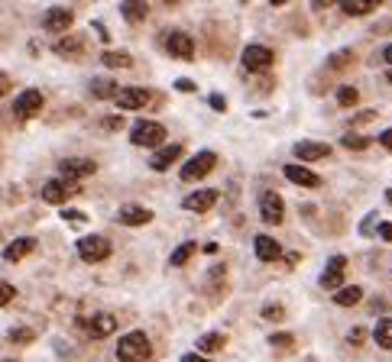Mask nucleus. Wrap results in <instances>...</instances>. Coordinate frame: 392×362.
<instances>
[{
    "label": "nucleus",
    "mask_w": 392,
    "mask_h": 362,
    "mask_svg": "<svg viewBox=\"0 0 392 362\" xmlns=\"http://www.w3.org/2000/svg\"><path fill=\"white\" fill-rule=\"evenodd\" d=\"M269 346H276V349H292V346H295V336H292V333H273V336H269Z\"/></svg>",
    "instance_id": "34"
},
{
    "label": "nucleus",
    "mask_w": 392,
    "mask_h": 362,
    "mask_svg": "<svg viewBox=\"0 0 392 362\" xmlns=\"http://www.w3.org/2000/svg\"><path fill=\"white\" fill-rule=\"evenodd\" d=\"M259 217L273 227V223H282V217H286V201H282L276 191H266V195L259 197Z\"/></svg>",
    "instance_id": "9"
},
{
    "label": "nucleus",
    "mask_w": 392,
    "mask_h": 362,
    "mask_svg": "<svg viewBox=\"0 0 392 362\" xmlns=\"http://www.w3.org/2000/svg\"><path fill=\"white\" fill-rule=\"evenodd\" d=\"M357 62V56H353V49H343V52H334V56L328 58V68L331 71H343L347 65Z\"/></svg>",
    "instance_id": "29"
},
{
    "label": "nucleus",
    "mask_w": 392,
    "mask_h": 362,
    "mask_svg": "<svg viewBox=\"0 0 392 362\" xmlns=\"http://www.w3.org/2000/svg\"><path fill=\"white\" fill-rule=\"evenodd\" d=\"M166 4H179V0H166Z\"/></svg>",
    "instance_id": "52"
},
{
    "label": "nucleus",
    "mask_w": 392,
    "mask_h": 362,
    "mask_svg": "<svg viewBox=\"0 0 392 362\" xmlns=\"http://www.w3.org/2000/svg\"><path fill=\"white\" fill-rule=\"evenodd\" d=\"M363 336H366L363 327H353L351 333H347V343H353V346H357V343H363Z\"/></svg>",
    "instance_id": "40"
},
{
    "label": "nucleus",
    "mask_w": 392,
    "mask_h": 362,
    "mask_svg": "<svg viewBox=\"0 0 392 362\" xmlns=\"http://www.w3.org/2000/svg\"><path fill=\"white\" fill-rule=\"evenodd\" d=\"M59 172H62V178L78 181V178L94 175V172H98V165H94L91 159H65V162H59Z\"/></svg>",
    "instance_id": "12"
},
{
    "label": "nucleus",
    "mask_w": 392,
    "mask_h": 362,
    "mask_svg": "<svg viewBox=\"0 0 392 362\" xmlns=\"http://www.w3.org/2000/svg\"><path fill=\"white\" fill-rule=\"evenodd\" d=\"M71 195H78V181L71 178H52L42 185V201L46 204H65Z\"/></svg>",
    "instance_id": "3"
},
{
    "label": "nucleus",
    "mask_w": 392,
    "mask_h": 362,
    "mask_svg": "<svg viewBox=\"0 0 392 362\" xmlns=\"http://www.w3.org/2000/svg\"><path fill=\"white\" fill-rule=\"evenodd\" d=\"M14 294H16V288H14V285H7V281H0V307H4V304H10V301H14Z\"/></svg>",
    "instance_id": "36"
},
{
    "label": "nucleus",
    "mask_w": 392,
    "mask_h": 362,
    "mask_svg": "<svg viewBox=\"0 0 392 362\" xmlns=\"http://www.w3.org/2000/svg\"><path fill=\"white\" fill-rule=\"evenodd\" d=\"M179 155H182V146H176V143H172V146L159 149V152H156L153 159H149V165H153L156 172H162V168H169V165H172V162L179 159Z\"/></svg>",
    "instance_id": "24"
},
{
    "label": "nucleus",
    "mask_w": 392,
    "mask_h": 362,
    "mask_svg": "<svg viewBox=\"0 0 392 362\" xmlns=\"http://www.w3.org/2000/svg\"><path fill=\"white\" fill-rule=\"evenodd\" d=\"M373 340H376V346L392 349V317H386V321L376 324V330H373Z\"/></svg>",
    "instance_id": "27"
},
{
    "label": "nucleus",
    "mask_w": 392,
    "mask_h": 362,
    "mask_svg": "<svg viewBox=\"0 0 392 362\" xmlns=\"http://www.w3.org/2000/svg\"><path fill=\"white\" fill-rule=\"evenodd\" d=\"M211 107H214V110H227V100L221 98V94H211Z\"/></svg>",
    "instance_id": "42"
},
{
    "label": "nucleus",
    "mask_w": 392,
    "mask_h": 362,
    "mask_svg": "<svg viewBox=\"0 0 392 362\" xmlns=\"http://www.w3.org/2000/svg\"><path fill=\"white\" fill-rule=\"evenodd\" d=\"M84 327H88V336H91V340H104V336H111L114 330H117V317H114V314H94Z\"/></svg>",
    "instance_id": "13"
},
{
    "label": "nucleus",
    "mask_w": 392,
    "mask_h": 362,
    "mask_svg": "<svg viewBox=\"0 0 392 362\" xmlns=\"http://www.w3.org/2000/svg\"><path fill=\"white\" fill-rule=\"evenodd\" d=\"M149 356H153V346H149V336L143 330H130L126 336H120V343H117L120 362H146Z\"/></svg>",
    "instance_id": "1"
},
{
    "label": "nucleus",
    "mask_w": 392,
    "mask_h": 362,
    "mask_svg": "<svg viewBox=\"0 0 392 362\" xmlns=\"http://www.w3.org/2000/svg\"><path fill=\"white\" fill-rule=\"evenodd\" d=\"M217 197H221V195H217L214 188H204V191H195V195L185 197L182 207L191 210V214H204V210H211V207L217 204Z\"/></svg>",
    "instance_id": "14"
},
{
    "label": "nucleus",
    "mask_w": 392,
    "mask_h": 362,
    "mask_svg": "<svg viewBox=\"0 0 392 362\" xmlns=\"http://www.w3.org/2000/svg\"><path fill=\"white\" fill-rule=\"evenodd\" d=\"M101 123H104V130H120V126H124V117H104V120H101Z\"/></svg>",
    "instance_id": "39"
},
{
    "label": "nucleus",
    "mask_w": 392,
    "mask_h": 362,
    "mask_svg": "<svg viewBox=\"0 0 392 362\" xmlns=\"http://www.w3.org/2000/svg\"><path fill=\"white\" fill-rule=\"evenodd\" d=\"M273 62H276L273 49L259 46V42H253V46H246V49H243V68L246 71H266Z\"/></svg>",
    "instance_id": "7"
},
{
    "label": "nucleus",
    "mask_w": 392,
    "mask_h": 362,
    "mask_svg": "<svg viewBox=\"0 0 392 362\" xmlns=\"http://www.w3.org/2000/svg\"><path fill=\"white\" fill-rule=\"evenodd\" d=\"M39 110H42V90H36V88H26L20 98H16V104H14V117L20 120V123L33 120Z\"/></svg>",
    "instance_id": "5"
},
{
    "label": "nucleus",
    "mask_w": 392,
    "mask_h": 362,
    "mask_svg": "<svg viewBox=\"0 0 392 362\" xmlns=\"http://www.w3.org/2000/svg\"><path fill=\"white\" fill-rule=\"evenodd\" d=\"M149 98H153V94H149L146 88H120L114 100H117L120 110H140V107L149 104Z\"/></svg>",
    "instance_id": "10"
},
{
    "label": "nucleus",
    "mask_w": 392,
    "mask_h": 362,
    "mask_svg": "<svg viewBox=\"0 0 392 362\" xmlns=\"http://www.w3.org/2000/svg\"><path fill=\"white\" fill-rule=\"evenodd\" d=\"M101 62H104L107 68H130V65H134V58L126 56V52H104V56H101Z\"/></svg>",
    "instance_id": "30"
},
{
    "label": "nucleus",
    "mask_w": 392,
    "mask_h": 362,
    "mask_svg": "<svg viewBox=\"0 0 392 362\" xmlns=\"http://www.w3.org/2000/svg\"><path fill=\"white\" fill-rule=\"evenodd\" d=\"M130 140H134V146H159V143H166V126L162 123H153V120H143V123L134 126V133H130Z\"/></svg>",
    "instance_id": "2"
},
{
    "label": "nucleus",
    "mask_w": 392,
    "mask_h": 362,
    "mask_svg": "<svg viewBox=\"0 0 392 362\" xmlns=\"http://www.w3.org/2000/svg\"><path fill=\"white\" fill-rule=\"evenodd\" d=\"M224 343H227L224 333H204L198 340V353H217V349H224Z\"/></svg>",
    "instance_id": "28"
},
{
    "label": "nucleus",
    "mask_w": 392,
    "mask_h": 362,
    "mask_svg": "<svg viewBox=\"0 0 392 362\" xmlns=\"http://www.w3.org/2000/svg\"><path fill=\"white\" fill-rule=\"evenodd\" d=\"M162 46H166V52L172 58H195V39H191L189 33H166V39H162Z\"/></svg>",
    "instance_id": "6"
},
{
    "label": "nucleus",
    "mask_w": 392,
    "mask_h": 362,
    "mask_svg": "<svg viewBox=\"0 0 392 362\" xmlns=\"http://www.w3.org/2000/svg\"><path fill=\"white\" fill-rule=\"evenodd\" d=\"M176 88H179V90H195V84H191V81H189V78H182V81H179V84H176Z\"/></svg>",
    "instance_id": "45"
},
{
    "label": "nucleus",
    "mask_w": 392,
    "mask_h": 362,
    "mask_svg": "<svg viewBox=\"0 0 392 362\" xmlns=\"http://www.w3.org/2000/svg\"><path fill=\"white\" fill-rule=\"evenodd\" d=\"M269 4H288V0H269Z\"/></svg>",
    "instance_id": "51"
},
{
    "label": "nucleus",
    "mask_w": 392,
    "mask_h": 362,
    "mask_svg": "<svg viewBox=\"0 0 392 362\" xmlns=\"http://www.w3.org/2000/svg\"><path fill=\"white\" fill-rule=\"evenodd\" d=\"M33 249H36V239H29V237L14 239V243L4 249V259H7V262H20V259H26Z\"/></svg>",
    "instance_id": "21"
},
{
    "label": "nucleus",
    "mask_w": 392,
    "mask_h": 362,
    "mask_svg": "<svg viewBox=\"0 0 392 362\" xmlns=\"http://www.w3.org/2000/svg\"><path fill=\"white\" fill-rule=\"evenodd\" d=\"M389 84H392V71H389Z\"/></svg>",
    "instance_id": "53"
},
{
    "label": "nucleus",
    "mask_w": 392,
    "mask_h": 362,
    "mask_svg": "<svg viewBox=\"0 0 392 362\" xmlns=\"http://www.w3.org/2000/svg\"><path fill=\"white\" fill-rule=\"evenodd\" d=\"M379 237H383L386 243H392V223H379Z\"/></svg>",
    "instance_id": "43"
},
{
    "label": "nucleus",
    "mask_w": 392,
    "mask_h": 362,
    "mask_svg": "<svg viewBox=\"0 0 392 362\" xmlns=\"http://www.w3.org/2000/svg\"><path fill=\"white\" fill-rule=\"evenodd\" d=\"M386 201H389V204H392V188H389V191H386Z\"/></svg>",
    "instance_id": "50"
},
{
    "label": "nucleus",
    "mask_w": 392,
    "mask_h": 362,
    "mask_svg": "<svg viewBox=\"0 0 392 362\" xmlns=\"http://www.w3.org/2000/svg\"><path fill=\"white\" fill-rule=\"evenodd\" d=\"M343 149H366L370 146V140L366 136H360V133H343Z\"/></svg>",
    "instance_id": "33"
},
{
    "label": "nucleus",
    "mask_w": 392,
    "mask_h": 362,
    "mask_svg": "<svg viewBox=\"0 0 392 362\" xmlns=\"http://www.w3.org/2000/svg\"><path fill=\"white\" fill-rule=\"evenodd\" d=\"M357 100H360L357 88H341V90H337V104H341V107H353Z\"/></svg>",
    "instance_id": "32"
},
{
    "label": "nucleus",
    "mask_w": 392,
    "mask_h": 362,
    "mask_svg": "<svg viewBox=\"0 0 392 362\" xmlns=\"http://www.w3.org/2000/svg\"><path fill=\"white\" fill-rule=\"evenodd\" d=\"M253 249H256V259H263V262H276L282 256V246L273 237H266V233L253 239Z\"/></svg>",
    "instance_id": "18"
},
{
    "label": "nucleus",
    "mask_w": 392,
    "mask_h": 362,
    "mask_svg": "<svg viewBox=\"0 0 392 362\" xmlns=\"http://www.w3.org/2000/svg\"><path fill=\"white\" fill-rule=\"evenodd\" d=\"M214 165H217V155L214 152H198L191 162H185V168H182V175H179V178H182V181H198V178H204V175H208Z\"/></svg>",
    "instance_id": "8"
},
{
    "label": "nucleus",
    "mask_w": 392,
    "mask_h": 362,
    "mask_svg": "<svg viewBox=\"0 0 392 362\" xmlns=\"http://www.w3.org/2000/svg\"><path fill=\"white\" fill-rule=\"evenodd\" d=\"M120 14H124V20L140 23V20H146L149 4L146 0H124V4H120Z\"/></svg>",
    "instance_id": "22"
},
{
    "label": "nucleus",
    "mask_w": 392,
    "mask_h": 362,
    "mask_svg": "<svg viewBox=\"0 0 392 362\" xmlns=\"http://www.w3.org/2000/svg\"><path fill=\"white\" fill-rule=\"evenodd\" d=\"M62 220H69V223H84L88 217H84L81 210H69V207H65V210H62Z\"/></svg>",
    "instance_id": "38"
},
{
    "label": "nucleus",
    "mask_w": 392,
    "mask_h": 362,
    "mask_svg": "<svg viewBox=\"0 0 392 362\" xmlns=\"http://www.w3.org/2000/svg\"><path fill=\"white\" fill-rule=\"evenodd\" d=\"M386 307H389V304H386V301H379V298L373 301V311H376V314H379V311H386Z\"/></svg>",
    "instance_id": "49"
},
{
    "label": "nucleus",
    "mask_w": 392,
    "mask_h": 362,
    "mask_svg": "<svg viewBox=\"0 0 392 362\" xmlns=\"http://www.w3.org/2000/svg\"><path fill=\"white\" fill-rule=\"evenodd\" d=\"M383 62L392 65V46H386V49H383Z\"/></svg>",
    "instance_id": "48"
},
{
    "label": "nucleus",
    "mask_w": 392,
    "mask_h": 362,
    "mask_svg": "<svg viewBox=\"0 0 392 362\" xmlns=\"http://www.w3.org/2000/svg\"><path fill=\"white\" fill-rule=\"evenodd\" d=\"M78 256L84 262H104L111 256V239L107 237H84L78 239Z\"/></svg>",
    "instance_id": "4"
},
{
    "label": "nucleus",
    "mask_w": 392,
    "mask_h": 362,
    "mask_svg": "<svg viewBox=\"0 0 392 362\" xmlns=\"http://www.w3.org/2000/svg\"><path fill=\"white\" fill-rule=\"evenodd\" d=\"M195 252H198V246H195V243H182L176 252H172V259H169V262H172V265L179 269V265H185L191 256H195Z\"/></svg>",
    "instance_id": "31"
},
{
    "label": "nucleus",
    "mask_w": 392,
    "mask_h": 362,
    "mask_svg": "<svg viewBox=\"0 0 392 362\" xmlns=\"http://www.w3.org/2000/svg\"><path fill=\"white\" fill-rule=\"evenodd\" d=\"M343 269H347V259L343 256H334L321 272V288H341L343 281Z\"/></svg>",
    "instance_id": "17"
},
{
    "label": "nucleus",
    "mask_w": 392,
    "mask_h": 362,
    "mask_svg": "<svg viewBox=\"0 0 392 362\" xmlns=\"http://www.w3.org/2000/svg\"><path fill=\"white\" fill-rule=\"evenodd\" d=\"M331 4H337V0H315V10H324V7H331Z\"/></svg>",
    "instance_id": "47"
},
{
    "label": "nucleus",
    "mask_w": 392,
    "mask_h": 362,
    "mask_svg": "<svg viewBox=\"0 0 392 362\" xmlns=\"http://www.w3.org/2000/svg\"><path fill=\"white\" fill-rule=\"evenodd\" d=\"M331 149L324 146V143H311V140H301L298 146H295V155H298L301 162H318V159H328Z\"/></svg>",
    "instance_id": "19"
},
{
    "label": "nucleus",
    "mask_w": 392,
    "mask_h": 362,
    "mask_svg": "<svg viewBox=\"0 0 392 362\" xmlns=\"http://www.w3.org/2000/svg\"><path fill=\"white\" fill-rule=\"evenodd\" d=\"M71 10H65V7H52V10H46L42 14V29H49V33H69L71 29Z\"/></svg>",
    "instance_id": "11"
},
{
    "label": "nucleus",
    "mask_w": 392,
    "mask_h": 362,
    "mask_svg": "<svg viewBox=\"0 0 392 362\" xmlns=\"http://www.w3.org/2000/svg\"><path fill=\"white\" fill-rule=\"evenodd\" d=\"M379 4H383V0H341V7L347 16H366V14H373Z\"/></svg>",
    "instance_id": "23"
},
{
    "label": "nucleus",
    "mask_w": 392,
    "mask_h": 362,
    "mask_svg": "<svg viewBox=\"0 0 392 362\" xmlns=\"http://www.w3.org/2000/svg\"><path fill=\"white\" fill-rule=\"evenodd\" d=\"M282 314H286V311H282L279 304H266V307H263V317H266V321H282Z\"/></svg>",
    "instance_id": "37"
},
{
    "label": "nucleus",
    "mask_w": 392,
    "mask_h": 362,
    "mask_svg": "<svg viewBox=\"0 0 392 362\" xmlns=\"http://www.w3.org/2000/svg\"><path fill=\"white\" fill-rule=\"evenodd\" d=\"M36 340V333L33 330H26V327H14L10 330V343H33Z\"/></svg>",
    "instance_id": "35"
},
{
    "label": "nucleus",
    "mask_w": 392,
    "mask_h": 362,
    "mask_svg": "<svg viewBox=\"0 0 392 362\" xmlns=\"http://www.w3.org/2000/svg\"><path fill=\"white\" fill-rule=\"evenodd\" d=\"M117 90L120 88L111 81V78H98V81H91V94L98 100H114V98H117Z\"/></svg>",
    "instance_id": "26"
},
{
    "label": "nucleus",
    "mask_w": 392,
    "mask_h": 362,
    "mask_svg": "<svg viewBox=\"0 0 392 362\" xmlns=\"http://www.w3.org/2000/svg\"><path fill=\"white\" fill-rule=\"evenodd\" d=\"M117 217H120V223H124V227H146V223L153 220V210L140 207V204H124Z\"/></svg>",
    "instance_id": "15"
},
{
    "label": "nucleus",
    "mask_w": 392,
    "mask_h": 362,
    "mask_svg": "<svg viewBox=\"0 0 392 362\" xmlns=\"http://www.w3.org/2000/svg\"><path fill=\"white\" fill-rule=\"evenodd\" d=\"M56 56L59 58H81L84 56V39L81 36H65V39H59Z\"/></svg>",
    "instance_id": "20"
},
{
    "label": "nucleus",
    "mask_w": 392,
    "mask_h": 362,
    "mask_svg": "<svg viewBox=\"0 0 392 362\" xmlns=\"http://www.w3.org/2000/svg\"><path fill=\"white\" fill-rule=\"evenodd\" d=\"M282 175H286L292 185H301V188H318V185H321V175H315L305 165H286L282 168Z\"/></svg>",
    "instance_id": "16"
},
{
    "label": "nucleus",
    "mask_w": 392,
    "mask_h": 362,
    "mask_svg": "<svg viewBox=\"0 0 392 362\" xmlns=\"http://www.w3.org/2000/svg\"><path fill=\"white\" fill-rule=\"evenodd\" d=\"M360 301H363V288H357V285L341 288V291L334 294V304L337 307H353V304H360Z\"/></svg>",
    "instance_id": "25"
},
{
    "label": "nucleus",
    "mask_w": 392,
    "mask_h": 362,
    "mask_svg": "<svg viewBox=\"0 0 392 362\" xmlns=\"http://www.w3.org/2000/svg\"><path fill=\"white\" fill-rule=\"evenodd\" d=\"M10 88H14V81H10V75H0V98H7Z\"/></svg>",
    "instance_id": "41"
},
{
    "label": "nucleus",
    "mask_w": 392,
    "mask_h": 362,
    "mask_svg": "<svg viewBox=\"0 0 392 362\" xmlns=\"http://www.w3.org/2000/svg\"><path fill=\"white\" fill-rule=\"evenodd\" d=\"M379 146L392 149V130H383V133H379Z\"/></svg>",
    "instance_id": "44"
},
{
    "label": "nucleus",
    "mask_w": 392,
    "mask_h": 362,
    "mask_svg": "<svg viewBox=\"0 0 392 362\" xmlns=\"http://www.w3.org/2000/svg\"><path fill=\"white\" fill-rule=\"evenodd\" d=\"M182 362H211V359H204V356H195V353H191V356H182Z\"/></svg>",
    "instance_id": "46"
}]
</instances>
